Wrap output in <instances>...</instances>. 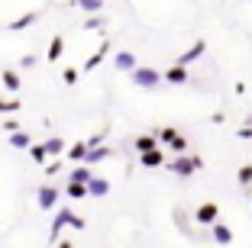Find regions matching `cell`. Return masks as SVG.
<instances>
[{
    "mask_svg": "<svg viewBox=\"0 0 252 248\" xmlns=\"http://www.w3.org/2000/svg\"><path fill=\"white\" fill-rule=\"evenodd\" d=\"M200 168H204V158H197V155H178V158L168 161V171H175L178 177H191Z\"/></svg>",
    "mask_w": 252,
    "mask_h": 248,
    "instance_id": "obj_1",
    "label": "cell"
},
{
    "mask_svg": "<svg viewBox=\"0 0 252 248\" xmlns=\"http://www.w3.org/2000/svg\"><path fill=\"white\" fill-rule=\"evenodd\" d=\"M129 78H133V84H136V87H146V90H152V87H158V81H162V74H158L156 68H136V71L129 74Z\"/></svg>",
    "mask_w": 252,
    "mask_h": 248,
    "instance_id": "obj_2",
    "label": "cell"
},
{
    "mask_svg": "<svg viewBox=\"0 0 252 248\" xmlns=\"http://www.w3.org/2000/svg\"><path fill=\"white\" fill-rule=\"evenodd\" d=\"M194 219H197L200 226H210V229H214L217 222H220V206H217V203H200L197 213H194Z\"/></svg>",
    "mask_w": 252,
    "mask_h": 248,
    "instance_id": "obj_3",
    "label": "cell"
},
{
    "mask_svg": "<svg viewBox=\"0 0 252 248\" xmlns=\"http://www.w3.org/2000/svg\"><path fill=\"white\" fill-rule=\"evenodd\" d=\"M65 226H74V213L68 210V206H62V210L55 213V222H52V232H49V239L55 242V239H59V232H62Z\"/></svg>",
    "mask_w": 252,
    "mask_h": 248,
    "instance_id": "obj_4",
    "label": "cell"
},
{
    "mask_svg": "<svg viewBox=\"0 0 252 248\" xmlns=\"http://www.w3.org/2000/svg\"><path fill=\"white\" fill-rule=\"evenodd\" d=\"M55 203H59V187H52V184L39 187V206L42 210H55Z\"/></svg>",
    "mask_w": 252,
    "mask_h": 248,
    "instance_id": "obj_5",
    "label": "cell"
},
{
    "mask_svg": "<svg viewBox=\"0 0 252 248\" xmlns=\"http://www.w3.org/2000/svg\"><path fill=\"white\" fill-rule=\"evenodd\" d=\"M113 68H117V71H129V74H133L139 65H136L133 52H117V55H113Z\"/></svg>",
    "mask_w": 252,
    "mask_h": 248,
    "instance_id": "obj_6",
    "label": "cell"
},
{
    "mask_svg": "<svg viewBox=\"0 0 252 248\" xmlns=\"http://www.w3.org/2000/svg\"><path fill=\"white\" fill-rule=\"evenodd\" d=\"M94 177H97V174L88 168V165H78V168H74L71 174H68V184H84V187H88V184L94 181Z\"/></svg>",
    "mask_w": 252,
    "mask_h": 248,
    "instance_id": "obj_7",
    "label": "cell"
},
{
    "mask_svg": "<svg viewBox=\"0 0 252 248\" xmlns=\"http://www.w3.org/2000/svg\"><path fill=\"white\" fill-rule=\"evenodd\" d=\"M139 161H142V168H162V165H168L162 148H156V152H149V155H139Z\"/></svg>",
    "mask_w": 252,
    "mask_h": 248,
    "instance_id": "obj_8",
    "label": "cell"
},
{
    "mask_svg": "<svg viewBox=\"0 0 252 248\" xmlns=\"http://www.w3.org/2000/svg\"><path fill=\"white\" fill-rule=\"evenodd\" d=\"M107 193H110V181L107 177H94L88 184V197H107Z\"/></svg>",
    "mask_w": 252,
    "mask_h": 248,
    "instance_id": "obj_9",
    "label": "cell"
},
{
    "mask_svg": "<svg viewBox=\"0 0 252 248\" xmlns=\"http://www.w3.org/2000/svg\"><path fill=\"white\" fill-rule=\"evenodd\" d=\"M204 49H207V42H194L191 49H188L185 55H181V58H178V65H181V68H188V65H191L194 58H200V55H204Z\"/></svg>",
    "mask_w": 252,
    "mask_h": 248,
    "instance_id": "obj_10",
    "label": "cell"
},
{
    "mask_svg": "<svg viewBox=\"0 0 252 248\" xmlns=\"http://www.w3.org/2000/svg\"><path fill=\"white\" fill-rule=\"evenodd\" d=\"M110 155H113V148H110V145H97V148H91V152H88V158H84V165L91 168V165H97V161L110 158Z\"/></svg>",
    "mask_w": 252,
    "mask_h": 248,
    "instance_id": "obj_11",
    "label": "cell"
},
{
    "mask_svg": "<svg viewBox=\"0 0 252 248\" xmlns=\"http://www.w3.org/2000/svg\"><path fill=\"white\" fill-rule=\"evenodd\" d=\"M214 242H217V245H230V242H233V229L226 226V222H217V226H214Z\"/></svg>",
    "mask_w": 252,
    "mask_h": 248,
    "instance_id": "obj_12",
    "label": "cell"
},
{
    "mask_svg": "<svg viewBox=\"0 0 252 248\" xmlns=\"http://www.w3.org/2000/svg\"><path fill=\"white\" fill-rule=\"evenodd\" d=\"M156 148H158L156 136H139V139H136V152L139 155H149V152H156Z\"/></svg>",
    "mask_w": 252,
    "mask_h": 248,
    "instance_id": "obj_13",
    "label": "cell"
},
{
    "mask_svg": "<svg viewBox=\"0 0 252 248\" xmlns=\"http://www.w3.org/2000/svg\"><path fill=\"white\" fill-rule=\"evenodd\" d=\"M165 81H168V84H188V68H181V65L168 68V71H165Z\"/></svg>",
    "mask_w": 252,
    "mask_h": 248,
    "instance_id": "obj_14",
    "label": "cell"
},
{
    "mask_svg": "<svg viewBox=\"0 0 252 248\" xmlns=\"http://www.w3.org/2000/svg\"><path fill=\"white\" fill-rule=\"evenodd\" d=\"M0 81H3V87H7L10 94H16V90H20V74H16L13 68H7V71L0 74Z\"/></svg>",
    "mask_w": 252,
    "mask_h": 248,
    "instance_id": "obj_15",
    "label": "cell"
},
{
    "mask_svg": "<svg viewBox=\"0 0 252 248\" xmlns=\"http://www.w3.org/2000/svg\"><path fill=\"white\" fill-rule=\"evenodd\" d=\"M88 152H91V145H88V142H74V145L68 148V158H71V161H81V165H84Z\"/></svg>",
    "mask_w": 252,
    "mask_h": 248,
    "instance_id": "obj_16",
    "label": "cell"
},
{
    "mask_svg": "<svg viewBox=\"0 0 252 248\" xmlns=\"http://www.w3.org/2000/svg\"><path fill=\"white\" fill-rule=\"evenodd\" d=\"M62 52H65V39L55 36L52 42H49V55H45V58H49V61H59V58H62Z\"/></svg>",
    "mask_w": 252,
    "mask_h": 248,
    "instance_id": "obj_17",
    "label": "cell"
},
{
    "mask_svg": "<svg viewBox=\"0 0 252 248\" xmlns=\"http://www.w3.org/2000/svg\"><path fill=\"white\" fill-rule=\"evenodd\" d=\"M45 152H49V158H52V161H62L65 142H62V139H49V142H45Z\"/></svg>",
    "mask_w": 252,
    "mask_h": 248,
    "instance_id": "obj_18",
    "label": "cell"
},
{
    "mask_svg": "<svg viewBox=\"0 0 252 248\" xmlns=\"http://www.w3.org/2000/svg\"><path fill=\"white\" fill-rule=\"evenodd\" d=\"M36 20H39V13L32 10V13H23L20 20H13V23L7 26V29H13V32H16V29H26V26H30V23H36Z\"/></svg>",
    "mask_w": 252,
    "mask_h": 248,
    "instance_id": "obj_19",
    "label": "cell"
},
{
    "mask_svg": "<svg viewBox=\"0 0 252 248\" xmlns=\"http://www.w3.org/2000/svg\"><path fill=\"white\" fill-rule=\"evenodd\" d=\"M107 49H110V42H104V45H100V49H97L88 61H84V71H91V68H97V65H100V58L107 55Z\"/></svg>",
    "mask_w": 252,
    "mask_h": 248,
    "instance_id": "obj_20",
    "label": "cell"
},
{
    "mask_svg": "<svg viewBox=\"0 0 252 248\" xmlns=\"http://www.w3.org/2000/svg\"><path fill=\"white\" fill-rule=\"evenodd\" d=\"M30 158L36 161V165H49V152H45V145H32L30 148Z\"/></svg>",
    "mask_w": 252,
    "mask_h": 248,
    "instance_id": "obj_21",
    "label": "cell"
},
{
    "mask_svg": "<svg viewBox=\"0 0 252 248\" xmlns=\"http://www.w3.org/2000/svg\"><path fill=\"white\" fill-rule=\"evenodd\" d=\"M65 193H68L71 200H84V197H88V187H84V184H68Z\"/></svg>",
    "mask_w": 252,
    "mask_h": 248,
    "instance_id": "obj_22",
    "label": "cell"
},
{
    "mask_svg": "<svg viewBox=\"0 0 252 248\" xmlns=\"http://www.w3.org/2000/svg\"><path fill=\"white\" fill-rule=\"evenodd\" d=\"M7 145H13V148H32V145H30V136H26V132H16V136H10Z\"/></svg>",
    "mask_w": 252,
    "mask_h": 248,
    "instance_id": "obj_23",
    "label": "cell"
},
{
    "mask_svg": "<svg viewBox=\"0 0 252 248\" xmlns=\"http://www.w3.org/2000/svg\"><path fill=\"white\" fill-rule=\"evenodd\" d=\"M16 110H20V100H16V97H0V113H16Z\"/></svg>",
    "mask_w": 252,
    "mask_h": 248,
    "instance_id": "obj_24",
    "label": "cell"
},
{
    "mask_svg": "<svg viewBox=\"0 0 252 248\" xmlns=\"http://www.w3.org/2000/svg\"><path fill=\"white\" fill-rule=\"evenodd\" d=\"M156 139H158V142H168V145H171V142L178 139V132L171 129V126H165V129H158V132H156Z\"/></svg>",
    "mask_w": 252,
    "mask_h": 248,
    "instance_id": "obj_25",
    "label": "cell"
},
{
    "mask_svg": "<svg viewBox=\"0 0 252 248\" xmlns=\"http://www.w3.org/2000/svg\"><path fill=\"white\" fill-rule=\"evenodd\" d=\"M236 177H239V184H243V187H249V184H252V165H243Z\"/></svg>",
    "mask_w": 252,
    "mask_h": 248,
    "instance_id": "obj_26",
    "label": "cell"
},
{
    "mask_svg": "<svg viewBox=\"0 0 252 248\" xmlns=\"http://www.w3.org/2000/svg\"><path fill=\"white\" fill-rule=\"evenodd\" d=\"M171 152H175V155H188V139H185V136H178V139L171 142Z\"/></svg>",
    "mask_w": 252,
    "mask_h": 248,
    "instance_id": "obj_27",
    "label": "cell"
},
{
    "mask_svg": "<svg viewBox=\"0 0 252 248\" xmlns=\"http://www.w3.org/2000/svg\"><path fill=\"white\" fill-rule=\"evenodd\" d=\"M100 7H104L100 0H81V10H84V13H97Z\"/></svg>",
    "mask_w": 252,
    "mask_h": 248,
    "instance_id": "obj_28",
    "label": "cell"
},
{
    "mask_svg": "<svg viewBox=\"0 0 252 248\" xmlns=\"http://www.w3.org/2000/svg\"><path fill=\"white\" fill-rule=\"evenodd\" d=\"M3 132H7V136H16V132H23V129H20L16 119H3Z\"/></svg>",
    "mask_w": 252,
    "mask_h": 248,
    "instance_id": "obj_29",
    "label": "cell"
},
{
    "mask_svg": "<svg viewBox=\"0 0 252 248\" xmlns=\"http://www.w3.org/2000/svg\"><path fill=\"white\" fill-rule=\"evenodd\" d=\"M104 23H107V16H91V20L84 23V29H100Z\"/></svg>",
    "mask_w": 252,
    "mask_h": 248,
    "instance_id": "obj_30",
    "label": "cell"
},
{
    "mask_svg": "<svg viewBox=\"0 0 252 248\" xmlns=\"http://www.w3.org/2000/svg\"><path fill=\"white\" fill-rule=\"evenodd\" d=\"M62 81H65V84H74V81H78V68H65V71H62Z\"/></svg>",
    "mask_w": 252,
    "mask_h": 248,
    "instance_id": "obj_31",
    "label": "cell"
},
{
    "mask_svg": "<svg viewBox=\"0 0 252 248\" xmlns=\"http://www.w3.org/2000/svg\"><path fill=\"white\" fill-rule=\"evenodd\" d=\"M62 171V161H49V165H45V174H59Z\"/></svg>",
    "mask_w": 252,
    "mask_h": 248,
    "instance_id": "obj_32",
    "label": "cell"
},
{
    "mask_svg": "<svg viewBox=\"0 0 252 248\" xmlns=\"http://www.w3.org/2000/svg\"><path fill=\"white\" fill-rule=\"evenodd\" d=\"M239 139H252V126H249V123H246L243 129H239Z\"/></svg>",
    "mask_w": 252,
    "mask_h": 248,
    "instance_id": "obj_33",
    "label": "cell"
},
{
    "mask_svg": "<svg viewBox=\"0 0 252 248\" xmlns=\"http://www.w3.org/2000/svg\"><path fill=\"white\" fill-rule=\"evenodd\" d=\"M59 248H74V245H71V242H59Z\"/></svg>",
    "mask_w": 252,
    "mask_h": 248,
    "instance_id": "obj_34",
    "label": "cell"
},
{
    "mask_svg": "<svg viewBox=\"0 0 252 248\" xmlns=\"http://www.w3.org/2000/svg\"><path fill=\"white\" fill-rule=\"evenodd\" d=\"M249 203H252V193H249Z\"/></svg>",
    "mask_w": 252,
    "mask_h": 248,
    "instance_id": "obj_35",
    "label": "cell"
}]
</instances>
